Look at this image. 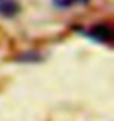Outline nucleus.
I'll use <instances>...</instances> for the list:
<instances>
[{
	"label": "nucleus",
	"instance_id": "nucleus-1",
	"mask_svg": "<svg viewBox=\"0 0 114 121\" xmlns=\"http://www.w3.org/2000/svg\"><path fill=\"white\" fill-rule=\"evenodd\" d=\"M91 36H92V38H95L97 41L108 43V41L113 38V31H111L110 27H106V25H98V27H95L94 30L91 31Z\"/></svg>",
	"mask_w": 114,
	"mask_h": 121
},
{
	"label": "nucleus",
	"instance_id": "nucleus-2",
	"mask_svg": "<svg viewBox=\"0 0 114 121\" xmlns=\"http://www.w3.org/2000/svg\"><path fill=\"white\" fill-rule=\"evenodd\" d=\"M19 11L16 0H0V14L2 16H14Z\"/></svg>",
	"mask_w": 114,
	"mask_h": 121
},
{
	"label": "nucleus",
	"instance_id": "nucleus-3",
	"mask_svg": "<svg viewBox=\"0 0 114 121\" xmlns=\"http://www.w3.org/2000/svg\"><path fill=\"white\" fill-rule=\"evenodd\" d=\"M88 0H53V3L56 5L58 8H69L74 3H86Z\"/></svg>",
	"mask_w": 114,
	"mask_h": 121
}]
</instances>
